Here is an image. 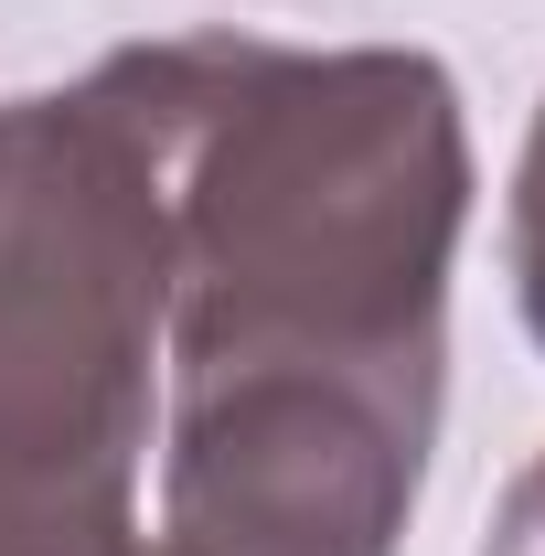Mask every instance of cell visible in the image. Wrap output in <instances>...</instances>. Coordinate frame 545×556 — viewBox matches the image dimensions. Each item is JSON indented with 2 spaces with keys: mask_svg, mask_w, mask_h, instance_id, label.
<instances>
[{
  "mask_svg": "<svg viewBox=\"0 0 545 556\" xmlns=\"http://www.w3.org/2000/svg\"><path fill=\"white\" fill-rule=\"evenodd\" d=\"M86 97L139 139L172 225L161 364H449L471 129L407 43H129Z\"/></svg>",
  "mask_w": 545,
  "mask_h": 556,
  "instance_id": "6da1fadb",
  "label": "cell"
},
{
  "mask_svg": "<svg viewBox=\"0 0 545 556\" xmlns=\"http://www.w3.org/2000/svg\"><path fill=\"white\" fill-rule=\"evenodd\" d=\"M172 343V225L86 97L0 108V503H139Z\"/></svg>",
  "mask_w": 545,
  "mask_h": 556,
  "instance_id": "7a4b0ae2",
  "label": "cell"
},
{
  "mask_svg": "<svg viewBox=\"0 0 545 556\" xmlns=\"http://www.w3.org/2000/svg\"><path fill=\"white\" fill-rule=\"evenodd\" d=\"M503 247H514L524 332L545 343V108H535V129H524V161H514V225H503Z\"/></svg>",
  "mask_w": 545,
  "mask_h": 556,
  "instance_id": "277c9868",
  "label": "cell"
},
{
  "mask_svg": "<svg viewBox=\"0 0 545 556\" xmlns=\"http://www.w3.org/2000/svg\"><path fill=\"white\" fill-rule=\"evenodd\" d=\"M481 556H545V450L514 471V492L492 503V535H481Z\"/></svg>",
  "mask_w": 545,
  "mask_h": 556,
  "instance_id": "5b68a950",
  "label": "cell"
},
{
  "mask_svg": "<svg viewBox=\"0 0 545 556\" xmlns=\"http://www.w3.org/2000/svg\"><path fill=\"white\" fill-rule=\"evenodd\" d=\"M139 503H0V556H139Z\"/></svg>",
  "mask_w": 545,
  "mask_h": 556,
  "instance_id": "3957f363",
  "label": "cell"
}]
</instances>
